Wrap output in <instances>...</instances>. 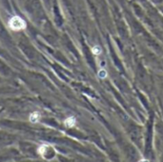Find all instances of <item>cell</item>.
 <instances>
[{
	"mask_svg": "<svg viewBox=\"0 0 163 162\" xmlns=\"http://www.w3.org/2000/svg\"><path fill=\"white\" fill-rule=\"evenodd\" d=\"M75 124V119L74 117H70V118L65 120V125H66L67 127H74Z\"/></svg>",
	"mask_w": 163,
	"mask_h": 162,
	"instance_id": "cell-3",
	"label": "cell"
},
{
	"mask_svg": "<svg viewBox=\"0 0 163 162\" xmlns=\"http://www.w3.org/2000/svg\"><path fill=\"white\" fill-rule=\"evenodd\" d=\"M40 119V114H39V112H32V114L30 115V121L32 123H37L38 121Z\"/></svg>",
	"mask_w": 163,
	"mask_h": 162,
	"instance_id": "cell-2",
	"label": "cell"
},
{
	"mask_svg": "<svg viewBox=\"0 0 163 162\" xmlns=\"http://www.w3.org/2000/svg\"><path fill=\"white\" fill-rule=\"evenodd\" d=\"M98 76L100 77V78H102V79H104L106 76H107V73H106V71L104 70V69H101L99 72H98Z\"/></svg>",
	"mask_w": 163,
	"mask_h": 162,
	"instance_id": "cell-5",
	"label": "cell"
},
{
	"mask_svg": "<svg viewBox=\"0 0 163 162\" xmlns=\"http://www.w3.org/2000/svg\"><path fill=\"white\" fill-rule=\"evenodd\" d=\"M93 53L95 54V55H99L101 53V49H100V47L99 46H96V47H93Z\"/></svg>",
	"mask_w": 163,
	"mask_h": 162,
	"instance_id": "cell-4",
	"label": "cell"
},
{
	"mask_svg": "<svg viewBox=\"0 0 163 162\" xmlns=\"http://www.w3.org/2000/svg\"><path fill=\"white\" fill-rule=\"evenodd\" d=\"M9 26H10L11 29L14 30V31H20L26 27V22L24 21L20 17H17V15H16V17H14L10 19Z\"/></svg>",
	"mask_w": 163,
	"mask_h": 162,
	"instance_id": "cell-1",
	"label": "cell"
}]
</instances>
